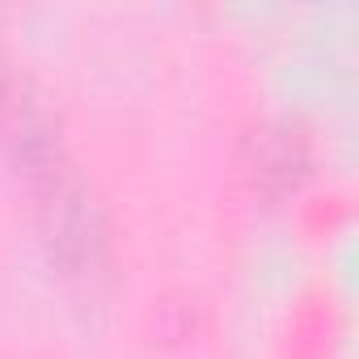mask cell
I'll return each mask as SVG.
<instances>
[{
  "label": "cell",
  "mask_w": 359,
  "mask_h": 359,
  "mask_svg": "<svg viewBox=\"0 0 359 359\" xmlns=\"http://www.w3.org/2000/svg\"><path fill=\"white\" fill-rule=\"evenodd\" d=\"M309 173V148L296 131L287 127H266L258 140H254V177L266 187H296L300 177Z\"/></svg>",
  "instance_id": "6da1fadb"
}]
</instances>
